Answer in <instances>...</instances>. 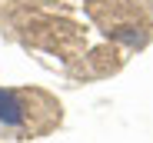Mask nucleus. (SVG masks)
I'll return each instance as SVG.
<instances>
[{"label": "nucleus", "mask_w": 153, "mask_h": 143, "mask_svg": "<svg viewBox=\"0 0 153 143\" xmlns=\"http://www.w3.org/2000/svg\"><path fill=\"white\" fill-rule=\"evenodd\" d=\"M40 93L17 90V87H0V130H7L13 136H33L50 127V120H40V113L60 116V107L33 110V100Z\"/></svg>", "instance_id": "f257e3e1"}, {"label": "nucleus", "mask_w": 153, "mask_h": 143, "mask_svg": "<svg viewBox=\"0 0 153 143\" xmlns=\"http://www.w3.org/2000/svg\"><path fill=\"white\" fill-rule=\"evenodd\" d=\"M110 37H113V40H120V43H126L130 50H137V47H143V43H146V30H143V27H133V23L110 30Z\"/></svg>", "instance_id": "f03ea898"}]
</instances>
